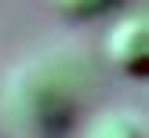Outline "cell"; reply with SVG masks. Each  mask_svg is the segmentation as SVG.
<instances>
[{
    "label": "cell",
    "mask_w": 149,
    "mask_h": 138,
    "mask_svg": "<svg viewBox=\"0 0 149 138\" xmlns=\"http://www.w3.org/2000/svg\"><path fill=\"white\" fill-rule=\"evenodd\" d=\"M47 4L55 7L58 15H65V18L84 22V18H98V15H106L109 7H116L120 0H47Z\"/></svg>",
    "instance_id": "3957f363"
},
{
    "label": "cell",
    "mask_w": 149,
    "mask_h": 138,
    "mask_svg": "<svg viewBox=\"0 0 149 138\" xmlns=\"http://www.w3.org/2000/svg\"><path fill=\"white\" fill-rule=\"evenodd\" d=\"M84 138H142V123L127 109H102L87 120Z\"/></svg>",
    "instance_id": "7a4b0ae2"
},
{
    "label": "cell",
    "mask_w": 149,
    "mask_h": 138,
    "mask_svg": "<svg viewBox=\"0 0 149 138\" xmlns=\"http://www.w3.org/2000/svg\"><path fill=\"white\" fill-rule=\"evenodd\" d=\"M106 58L127 76H146L149 69V22L146 15H124L106 33Z\"/></svg>",
    "instance_id": "6da1fadb"
}]
</instances>
